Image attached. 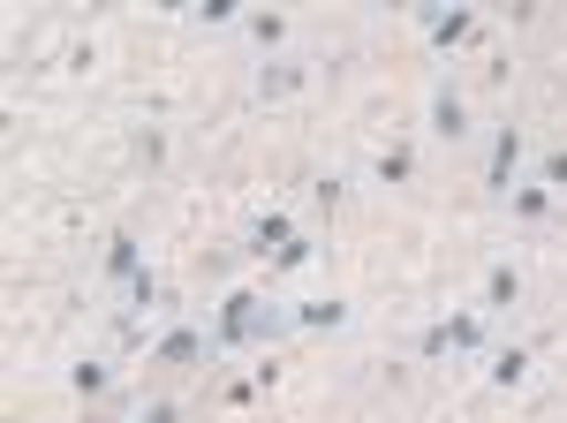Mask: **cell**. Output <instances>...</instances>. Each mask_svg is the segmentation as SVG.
<instances>
[{"mask_svg": "<svg viewBox=\"0 0 567 423\" xmlns=\"http://www.w3.org/2000/svg\"><path fill=\"white\" fill-rule=\"evenodd\" d=\"M197 23H243V0H205Z\"/></svg>", "mask_w": 567, "mask_h": 423, "instance_id": "cell-21", "label": "cell"}, {"mask_svg": "<svg viewBox=\"0 0 567 423\" xmlns=\"http://www.w3.org/2000/svg\"><path fill=\"white\" fill-rule=\"evenodd\" d=\"M484 348V318L477 310H454V318H446V355H477Z\"/></svg>", "mask_w": 567, "mask_h": 423, "instance_id": "cell-16", "label": "cell"}, {"mask_svg": "<svg viewBox=\"0 0 567 423\" xmlns=\"http://www.w3.org/2000/svg\"><path fill=\"white\" fill-rule=\"evenodd\" d=\"M136 423H189V409H182L175 393H152V401L136 409Z\"/></svg>", "mask_w": 567, "mask_h": 423, "instance_id": "cell-18", "label": "cell"}, {"mask_svg": "<svg viewBox=\"0 0 567 423\" xmlns=\"http://www.w3.org/2000/svg\"><path fill=\"white\" fill-rule=\"evenodd\" d=\"M144 355H152V363H159V371H197V363H205V355H213V333H205V326H197V318H175V326H167V333L152 340V348H144Z\"/></svg>", "mask_w": 567, "mask_h": 423, "instance_id": "cell-2", "label": "cell"}, {"mask_svg": "<svg viewBox=\"0 0 567 423\" xmlns=\"http://www.w3.org/2000/svg\"><path fill=\"white\" fill-rule=\"evenodd\" d=\"M523 159H529V136L515 122H499V136H492V167H484V189L507 205V189L523 182Z\"/></svg>", "mask_w": 567, "mask_h": 423, "instance_id": "cell-3", "label": "cell"}, {"mask_svg": "<svg viewBox=\"0 0 567 423\" xmlns=\"http://www.w3.org/2000/svg\"><path fill=\"white\" fill-rule=\"evenodd\" d=\"M432 136H439V144H470V91H462V84H439L432 91Z\"/></svg>", "mask_w": 567, "mask_h": 423, "instance_id": "cell-5", "label": "cell"}, {"mask_svg": "<svg viewBox=\"0 0 567 423\" xmlns=\"http://www.w3.org/2000/svg\"><path fill=\"white\" fill-rule=\"evenodd\" d=\"M537 182H545L553 197H567V144H553V152L537 159Z\"/></svg>", "mask_w": 567, "mask_h": 423, "instance_id": "cell-19", "label": "cell"}, {"mask_svg": "<svg viewBox=\"0 0 567 423\" xmlns=\"http://www.w3.org/2000/svg\"><path fill=\"white\" fill-rule=\"evenodd\" d=\"M296 243V227H288V212H265L258 227H250V250H288Z\"/></svg>", "mask_w": 567, "mask_h": 423, "instance_id": "cell-17", "label": "cell"}, {"mask_svg": "<svg viewBox=\"0 0 567 423\" xmlns=\"http://www.w3.org/2000/svg\"><path fill=\"white\" fill-rule=\"evenodd\" d=\"M484 379L499 385V393H523V385H529V348H515V340L492 348V355H484Z\"/></svg>", "mask_w": 567, "mask_h": 423, "instance_id": "cell-12", "label": "cell"}, {"mask_svg": "<svg viewBox=\"0 0 567 423\" xmlns=\"http://www.w3.org/2000/svg\"><path fill=\"white\" fill-rule=\"evenodd\" d=\"M288 333H296V326H288L280 302L235 288V296L219 302V318H213V355H227V348H265V340H288Z\"/></svg>", "mask_w": 567, "mask_h": 423, "instance_id": "cell-1", "label": "cell"}, {"mask_svg": "<svg viewBox=\"0 0 567 423\" xmlns=\"http://www.w3.org/2000/svg\"><path fill=\"white\" fill-rule=\"evenodd\" d=\"M507 212H515L523 227H545V219L560 212V197H553V189H545V182L529 174V182H515V189H507Z\"/></svg>", "mask_w": 567, "mask_h": 423, "instance_id": "cell-10", "label": "cell"}, {"mask_svg": "<svg viewBox=\"0 0 567 423\" xmlns=\"http://www.w3.org/2000/svg\"><path fill=\"white\" fill-rule=\"evenodd\" d=\"M122 310H136V318H152V326H159V318H175V296H167V280L144 265L130 288H122Z\"/></svg>", "mask_w": 567, "mask_h": 423, "instance_id": "cell-7", "label": "cell"}, {"mask_svg": "<svg viewBox=\"0 0 567 423\" xmlns=\"http://www.w3.org/2000/svg\"><path fill=\"white\" fill-rule=\"evenodd\" d=\"M136 272H144V243H136L130 227H122V235H106V288H130Z\"/></svg>", "mask_w": 567, "mask_h": 423, "instance_id": "cell-13", "label": "cell"}, {"mask_svg": "<svg viewBox=\"0 0 567 423\" xmlns=\"http://www.w3.org/2000/svg\"><path fill=\"white\" fill-rule=\"evenodd\" d=\"M243 31H250V45H258L265 61H272V53H288V23H280L272 8H258V16H243Z\"/></svg>", "mask_w": 567, "mask_h": 423, "instance_id": "cell-14", "label": "cell"}, {"mask_svg": "<svg viewBox=\"0 0 567 423\" xmlns=\"http://www.w3.org/2000/svg\"><path fill=\"white\" fill-rule=\"evenodd\" d=\"M424 39H432L439 53L470 45V39H477V8H424Z\"/></svg>", "mask_w": 567, "mask_h": 423, "instance_id": "cell-6", "label": "cell"}, {"mask_svg": "<svg viewBox=\"0 0 567 423\" xmlns=\"http://www.w3.org/2000/svg\"><path fill=\"white\" fill-rule=\"evenodd\" d=\"M416 355L439 363V355H446V326H424V333H416Z\"/></svg>", "mask_w": 567, "mask_h": 423, "instance_id": "cell-22", "label": "cell"}, {"mask_svg": "<svg viewBox=\"0 0 567 423\" xmlns=\"http://www.w3.org/2000/svg\"><path fill=\"white\" fill-rule=\"evenodd\" d=\"M371 182H379V189H409V182H416V144H409V136H393L386 152L371 159Z\"/></svg>", "mask_w": 567, "mask_h": 423, "instance_id": "cell-9", "label": "cell"}, {"mask_svg": "<svg viewBox=\"0 0 567 423\" xmlns=\"http://www.w3.org/2000/svg\"><path fill=\"white\" fill-rule=\"evenodd\" d=\"M515 302H523V272L515 265H492L484 272V310H515Z\"/></svg>", "mask_w": 567, "mask_h": 423, "instance_id": "cell-15", "label": "cell"}, {"mask_svg": "<svg viewBox=\"0 0 567 423\" xmlns=\"http://www.w3.org/2000/svg\"><path fill=\"white\" fill-rule=\"evenodd\" d=\"M310 250H318V243H310V235H296L288 250H272V265H280V272H303V265H310Z\"/></svg>", "mask_w": 567, "mask_h": 423, "instance_id": "cell-20", "label": "cell"}, {"mask_svg": "<svg viewBox=\"0 0 567 423\" xmlns=\"http://www.w3.org/2000/svg\"><path fill=\"white\" fill-rule=\"evenodd\" d=\"M69 385H76V401H114L122 371H114V355H84V363L69 371Z\"/></svg>", "mask_w": 567, "mask_h": 423, "instance_id": "cell-11", "label": "cell"}, {"mask_svg": "<svg viewBox=\"0 0 567 423\" xmlns=\"http://www.w3.org/2000/svg\"><path fill=\"white\" fill-rule=\"evenodd\" d=\"M288 326H296V333H349L355 310L341 296H303V302H288Z\"/></svg>", "mask_w": 567, "mask_h": 423, "instance_id": "cell-4", "label": "cell"}, {"mask_svg": "<svg viewBox=\"0 0 567 423\" xmlns=\"http://www.w3.org/2000/svg\"><path fill=\"white\" fill-rule=\"evenodd\" d=\"M310 84V61L303 53H272V61H258V99H288V91Z\"/></svg>", "mask_w": 567, "mask_h": 423, "instance_id": "cell-8", "label": "cell"}]
</instances>
